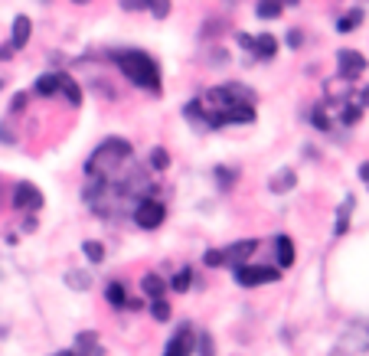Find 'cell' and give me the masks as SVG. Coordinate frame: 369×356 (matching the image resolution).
Instances as JSON below:
<instances>
[{"instance_id":"1","label":"cell","mask_w":369,"mask_h":356,"mask_svg":"<svg viewBox=\"0 0 369 356\" xmlns=\"http://www.w3.org/2000/svg\"><path fill=\"white\" fill-rule=\"evenodd\" d=\"M134 157L131 140L124 138H108L105 144H98L95 154L85 161V173L88 177H105V180H118V173L124 170Z\"/></svg>"},{"instance_id":"2","label":"cell","mask_w":369,"mask_h":356,"mask_svg":"<svg viewBox=\"0 0 369 356\" xmlns=\"http://www.w3.org/2000/svg\"><path fill=\"white\" fill-rule=\"evenodd\" d=\"M111 59L128 76V82L147 92H161V69L154 63V56H147L144 49H121V53H111Z\"/></svg>"},{"instance_id":"3","label":"cell","mask_w":369,"mask_h":356,"mask_svg":"<svg viewBox=\"0 0 369 356\" xmlns=\"http://www.w3.org/2000/svg\"><path fill=\"white\" fill-rule=\"evenodd\" d=\"M232 278L239 281L242 288H259V284H272V281L281 278V271L278 268H268V265H236L232 268Z\"/></svg>"},{"instance_id":"4","label":"cell","mask_w":369,"mask_h":356,"mask_svg":"<svg viewBox=\"0 0 369 356\" xmlns=\"http://www.w3.org/2000/svg\"><path fill=\"white\" fill-rule=\"evenodd\" d=\"M163 219H167V209H163L161 200L141 196V200L134 203V222H138L141 229H161Z\"/></svg>"},{"instance_id":"5","label":"cell","mask_w":369,"mask_h":356,"mask_svg":"<svg viewBox=\"0 0 369 356\" xmlns=\"http://www.w3.org/2000/svg\"><path fill=\"white\" fill-rule=\"evenodd\" d=\"M337 72L343 82H356L363 72H366V56L356 53V49H340L337 53Z\"/></svg>"},{"instance_id":"6","label":"cell","mask_w":369,"mask_h":356,"mask_svg":"<svg viewBox=\"0 0 369 356\" xmlns=\"http://www.w3.org/2000/svg\"><path fill=\"white\" fill-rule=\"evenodd\" d=\"M13 206L17 209H23V213H36L40 206H43V193H40V186L36 184H17V190H13Z\"/></svg>"},{"instance_id":"7","label":"cell","mask_w":369,"mask_h":356,"mask_svg":"<svg viewBox=\"0 0 369 356\" xmlns=\"http://www.w3.org/2000/svg\"><path fill=\"white\" fill-rule=\"evenodd\" d=\"M259 238H242V242H232V245L222 248V259H226L229 268H236V265H242V261H249L255 252H259Z\"/></svg>"},{"instance_id":"8","label":"cell","mask_w":369,"mask_h":356,"mask_svg":"<svg viewBox=\"0 0 369 356\" xmlns=\"http://www.w3.org/2000/svg\"><path fill=\"white\" fill-rule=\"evenodd\" d=\"M193 346H196L193 330H190V324H183L174 337H170V340H167V350H163V356H190V353H193Z\"/></svg>"},{"instance_id":"9","label":"cell","mask_w":369,"mask_h":356,"mask_svg":"<svg viewBox=\"0 0 369 356\" xmlns=\"http://www.w3.org/2000/svg\"><path fill=\"white\" fill-rule=\"evenodd\" d=\"M72 356H105V350H101V343H98V337L92 334V330H85V334L76 337V350H72Z\"/></svg>"},{"instance_id":"10","label":"cell","mask_w":369,"mask_h":356,"mask_svg":"<svg viewBox=\"0 0 369 356\" xmlns=\"http://www.w3.org/2000/svg\"><path fill=\"white\" fill-rule=\"evenodd\" d=\"M255 59H274V53H278V40L274 36H252V49H249Z\"/></svg>"},{"instance_id":"11","label":"cell","mask_w":369,"mask_h":356,"mask_svg":"<svg viewBox=\"0 0 369 356\" xmlns=\"http://www.w3.org/2000/svg\"><path fill=\"white\" fill-rule=\"evenodd\" d=\"M30 33H33L30 17H17V20H13V40H10L13 49H23V46L30 43Z\"/></svg>"},{"instance_id":"12","label":"cell","mask_w":369,"mask_h":356,"mask_svg":"<svg viewBox=\"0 0 369 356\" xmlns=\"http://www.w3.org/2000/svg\"><path fill=\"white\" fill-rule=\"evenodd\" d=\"M59 92H63L65 98H69V105H82V88H79V82L72 76H65V72H59Z\"/></svg>"},{"instance_id":"13","label":"cell","mask_w":369,"mask_h":356,"mask_svg":"<svg viewBox=\"0 0 369 356\" xmlns=\"http://www.w3.org/2000/svg\"><path fill=\"white\" fill-rule=\"evenodd\" d=\"M274 248H278V268H291L294 265V242L288 236L274 238Z\"/></svg>"},{"instance_id":"14","label":"cell","mask_w":369,"mask_h":356,"mask_svg":"<svg viewBox=\"0 0 369 356\" xmlns=\"http://www.w3.org/2000/svg\"><path fill=\"white\" fill-rule=\"evenodd\" d=\"M36 95H43V98H53L56 92H59V72H46V76L36 79Z\"/></svg>"},{"instance_id":"15","label":"cell","mask_w":369,"mask_h":356,"mask_svg":"<svg viewBox=\"0 0 369 356\" xmlns=\"http://www.w3.org/2000/svg\"><path fill=\"white\" fill-rule=\"evenodd\" d=\"M141 291L147 294V298H163V291H167V281H163L161 275H144V278H141Z\"/></svg>"},{"instance_id":"16","label":"cell","mask_w":369,"mask_h":356,"mask_svg":"<svg viewBox=\"0 0 369 356\" xmlns=\"http://www.w3.org/2000/svg\"><path fill=\"white\" fill-rule=\"evenodd\" d=\"M281 10H284V0H259V7H255V13L261 20H274V17H281Z\"/></svg>"},{"instance_id":"17","label":"cell","mask_w":369,"mask_h":356,"mask_svg":"<svg viewBox=\"0 0 369 356\" xmlns=\"http://www.w3.org/2000/svg\"><path fill=\"white\" fill-rule=\"evenodd\" d=\"M294 184H297V177H294V170H291V167H284V170L272 180V193H288V190H291Z\"/></svg>"},{"instance_id":"18","label":"cell","mask_w":369,"mask_h":356,"mask_svg":"<svg viewBox=\"0 0 369 356\" xmlns=\"http://www.w3.org/2000/svg\"><path fill=\"white\" fill-rule=\"evenodd\" d=\"M350 213H353V196H347V200H343V206L337 209V226H334V232H337V236H343V232L350 229Z\"/></svg>"},{"instance_id":"19","label":"cell","mask_w":369,"mask_h":356,"mask_svg":"<svg viewBox=\"0 0 369 356\" xmlns=\"http://www.w3.org/2000/svg\"><path fill=\"white\" fill-rule=\"evenodd\" d=\"M65 284L76 291H88L92 288V275L88 271H65Z\"/></svg>"},{"instance_id":"20","label":"cell","mask_w":369,"mask_h":356,"mask_svg":"<svg viewBox=\"0 0 369 356\" xmlns=\"http://www.w3.org/2000/svg\"><path fill=\"white\" fill-rule=\"evenodd\" d=\"M105 298H108L111 307H124V301H128V291H124V284H121V281H111L108 288H105Z\"/></svg>"},{"instance_id":"21","label":"cell","mask_w":369,"mask_h":356,"mask_svg":"<svg viewBox=\"0 0 369 356\" xmlns=\"http://www.w3.org/2000/svg\"><path fill=\"white\" fill-rule=\"evenodd\" d=\"M190 284H193V271H190V268H180L174 275V281H170V288H174L177 294H186V291H190Z\"/></svg>"},{"instance_id":"22","label":"cell","mask_w":369,"mask_h":356,"mask_svg":"<svg viewBox=\"0 0 369 356\" xmlns=\"http://www.w3.org/2000/svg\"><path fill=\"white\" fill-rule=\"evenodd\" d=\"M82 252H85V259L92 261V265H98V261L105 259V248H101V242H95V238L82 242Z\"/></svg>"},{"instance_id":"23","label":"cell","mask_w":369,"mask_h":356,"mask_svg":"<svg viewBox=\"0 0 369 356\" xmlns=\"http://www.w3.org/2000/svg\"><path fill=\"white\" fill-rule=\"evenodd\" d=\"M167 167H170V154L163 151V147H154V151H151V170L154 173H163Z\"/></svg>"},{"instance_id":"24","label":"cell","mask_w":369,"mask_h":356,"mask_svg":"<svg viewBox=\"0 0 369 356\" xmlns=\"http://www.w3.org/2000/svg\"><path fill=\"white\" fill-rule=\"evenodd\" d=\"M359 23H363V10H350L347 17H340V20H337V30L340 33H350V30H356Z\"/></svg>"},{"instance_id":"25","label":"cell","mask_w":369,"mask_h":356,"mask_svg":"<svg viewBox=\"0 0 369 356\" xmlns=\"http://www.w3.org/2000/svg\"><path fill=\"white\" fill-rule=\"evenodd\" d=\"M151 317L157 321V324L170 321V304L163 301V298H154V301H151Z\"/></svg>"},{"instance_id":"26","label":"cell","mask_w":369,"mask_h":356,"mask_svg":"<svg viewBox=\"0 0 369 356\" xmlns=\"http://www.w3.org/2000/svg\"><path fill=\"white\" fill-rule=\"evenodd\" d=\"M199 356H216V343H213V334H199L196 337V346H193Z\"/></svg>"},{"instance_id":"27","label":"cell","mask_w":369,"mask_h":356,"mask_svg":"<svg viewBox=\"0 0 369 356\" xmlns=\"http://www.w3.org/2000/svg\"><path fill=\"white\" fill-rule=\"evenodd\" d=\"M236 177H239L236 170H229V167H216V180H219V186H222V190H229V186L236 184Z\"/></svg>"},{"instance_id":"28","label":"cell","mask_w":369,"mask_h":356,"mask_svg":"<svg viewBox=\"0 0 369 356\" xmlns=\"http://www.w3.org/2000/svg\"><path fill=\"white\" fill-rule=\"evenodd\" d=\"M350 102H353L356 108H363V111H366V108H369V86L356 88V92H350Z\"/></svg>"},{"instance_id":"29","label":"cell","mask_w":369,"mask_h":356,"mask_svg":"<svg viewBox=\"0 0 369 356\" xmlns=\"http://www.w3.org/2000/svg\"><path fill=\"white\" fill-rule=\"evenodd\" d=\"M147 7H151V13L157 17V20H163V17L170 13V0H151Z\"/></svg>"},{"instance_id":"30","label":"cell","mask_w":369,"mask_h":356,"mask_svg":"<svg viewBox=\"0 0 369 356\" xmlns=\"http://www.w3.org/2000/svg\"><path fill=\"white\" fill-rule=\"evenodd\" d=\"M203 261H206L209 268H219V265H226V259H222V248H209L206 255H203Z\"/></svg>"},{"instance_id":"31","label":"cell","mask_w":369,"mask_h":356,"mask_svg":"<svg viewBox=\"0 0 369 356\" xmlns=\"http://www.w3.org/2000/svg\"><path fill=\"white\" fill-rule=\"evenodd\" d=\"M147 3H151V0H121V10L138 13V10H147Z\"/></svg>"},{"instance_id":"32","label":"cell","mask_w":369,"mask_h":356,"mask_svg":"<svg viewBox=\"0 0 369 356\" xmlns=\"http://www.w3.org/2000/svg\"><path fill=\"white\" fill-rule=\"evenodd\" d=\"M284 36H288V40H284V43L291 46V49H297V46L304 43V33H301V30H288V33H284Z\"/></svg>"},{"instance_id":"33","label":"cell","mask_w":369,"mask_h":356,"mask_svg":"<svg viewBox=\"0 0 369 356\" xmlns=\"http://www.w3.org/2000/svg\"><path fill=\"white\" fill-rule=\"evenodd\" d=\"M36 226H40V222H36V219H33L30 213H26V219L20 222V229H23V232H36Z\"/></svg>"},{"instance_id":"34","label":"cell","mask_w":369,"mask_h":356,"mask_svg":"<svg viewBox=\"0 0 369 356\" xmlns=\"http://www.w3.org/2000/svg\"><path fill=\"white\" fill-rule=\"evenodd\" d=\"M124 307H128V311H144V301H141V298H128Z\"/></svg>"},{"instance_id":"35","label":"cell","mask_w":369,"mask_h":356,"mask_svg":"<svg viewBox=\"0 0 369 356\" xmlns=\"http://www.w3.org/2000/svg\"><path fill=\"white\" fill-rule=\"evenodd\" d=\"M10 108H13V111H23V108H26V95H23V92H20L17 98H13V105H10Z\"/></svg>"},{"instance_id":"36","label":"cell","mask_w":369,"mask_h":356,"mask_svg":"<svg viewBox=\"0 0 369 356\" xmlns=\"http://www.w3.org/2000/svg\"><path fill=\"white\" fill-rule=\"evenodd\" d=\"M359 180H363V184H369V161L359 163Z\"/></svg>"},{"instance_id":"37","label":"cell","mask_w":369,"mask_h":356,"mask_svg":"<svg viewBox=\"0 0 369 356\" xmlns=\"http://www.w3.org/2000/svg\"><path fill=\"white\" fill-rule=\"evenodd\" d=\"M10 53H13V46H3V49H0V59H7Z\"/></svg>"},{"instance_id":"38","label":"cell","mask_w":369,"mask_h":356,"mask_svg":"<svg viewBox=\"0 0 369 356\" xmlns=\"http://www.w3.org/2000/svg\"><path fill=\"white\" fill-rule=\"evenodd\" d=\"M53 356H72V350H59V353H53Z\"/></svg>"},{"instance_id":"39","label":"cell","mask_w":369,"mask_h":356,"mask_svg":"<svg viewBox=\"0 0 369 356\" xmlns=\"http://www.w3.org/2000/svg\"><path fill=\"white\" fill-rule=\"evenodd\" d=\"M72 3H88V0H72Z\"/></svg>"},{"instance_id":"40","label":"cell","mask_w":369,"mask_h":356,"mask_svg":"<svg viewBox=\"0 0 369 356\" xmlns=\"http://www.w3.org/2000/svg\"><path fill=\"white\" fill-rule=\"evenodd\" d=\"M284 3H297V0H284Z\"/></svg>"},{"instance_id":"41","label":"cell","mask_w":369,"mask_h":356,"mask_svg":"<svg viewBox=\"0 0 369 356\" xmlns=\"http://www.w3.org/2000/svg\"><path fill=\"white\" fill-rule=\"evenodd\" d=\"M0 88H3V82H0Z\"/></svg>"}]
</instances>
